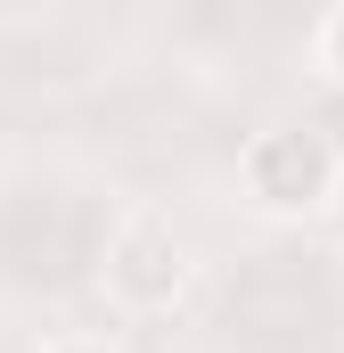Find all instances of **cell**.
Segmentation results:
<instances>
[{
	"instance_id": "6da1fadb",
	"label": "cell",
	"mask_w": 344,
	"mask_h": 353,
	"mask_svg": "<svg viewBox=\"0 0 344 353\" xmlns=\"http://www.w3.org/2000/svg\"><path fill=\"white\" fill-rule=\"evenodd\" d=\"M336 140L328 132H312V123H279V132H262L246 140V189H255V205L270 214H312V205H328L336 197Z\"/></svg>"
},
{
	"instance_id": "3957f363",
	"label": "cell",
	"mask_w": 344,
	"mask_h": 353,
	"mask_svg": "<svg viewBox=\"0 0 344 353\" xmlns=\"http://www.w3.org/2000/svg\"><path fill=\"white\" fill-rule=\"evenodd\" d=\"M312 58H320V74H328V83H344V0L320 17V33H312Z\"/></svg>"
},
{
	"instance_id": "277c9868",
	"label": "cell",
	"mask_w": 344,
	"mask_h": 353,
	"mask_svg": "<svg viewBox=\"0 0 344 353\" xmlns=\"http://www.w3.org/2000/svg\"><path fill=\"white\" fill-rule=\"evenodd\" d=\"M50 353H115V345H98V337H66V345H50Z\"/></svg>"
},
{
	"instance_id": "7a4b0ae2",
	"label": "cell",
	"mask_w": 344,
	"mask_h": 353,
	"mask_svg": "<svg viewBox=\"0 0 344 353\" xmlns=\"http://www.w3.org/2000/svg\"><path fill=\"white\" fill-rule=\"evenodd\" d=\"M98 279H107V296L123 312H164L172 296L189 288V255H180V239H172L164 214H123L115 239H107Z\"/></svg>"
}]
</instances>
